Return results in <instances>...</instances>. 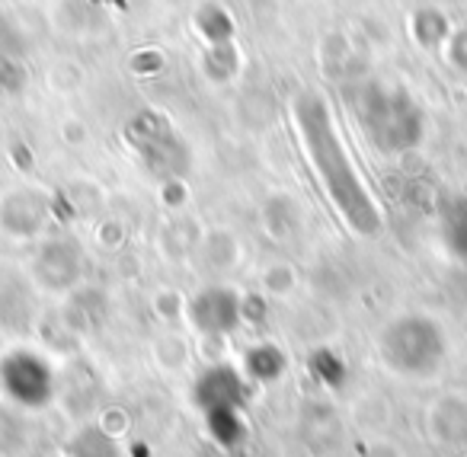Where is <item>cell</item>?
Instances as JSON below:
<instances>
[{"mask_svg":"<svg viewBox=\"0 0 467 457\" xmlns=\"http://www.w3.org/2000/svg\"><path fill=\"white\" fill-rule=\"evenodd\" d=\"M295 119H298V131H301V141H305L307 161L317 170L327 195L339 208L346 224L358 234H375L378 224H381V214H378L375 199L365 189L343 138L333 129L327 103L320 97H301L298 106H295Z\"/></svg>","mask_w":467,"mask_h":457,"instance_id":"1","label":"cell"},{"mask_svg":"<svg viewBox=\"0 0 467 457\" xmlns=\"http://www.w3.org/2000/svg\"><path fill=\"white\" fill-rule=\"evenodd\" d=\"M381 355L400 374H432L445 358V336L432 320H400L384 329Z\"/></svg>","mask_w":467,"mask_h":457,"instance_id":"2","label":"cell"},{"mask_svg":"<svg viewBox=\"0 0 467 457\" xmlns=\"http://www.w3.org/2000/svg\"><path fill=\"white\" fill-rule=\"evenodd\" d=\"M0 387L7 390L10 400H16L20 406H46L55 393V371L42 355L36 352H20L7 355L0 361Z\"/></svg>","mask_w":467,"mask_h":457,"instance_id":"3","label":"cell"}]
</instances>
